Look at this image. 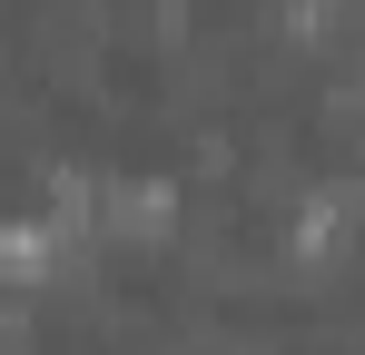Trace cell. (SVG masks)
<instances>
[{"label":"cell","instance_id":"obj_1","mask_svg":"<svg viewBox=\"0 0 365 355\" xmlns=\"http://www.w3.org/2000/svg\"><path fill=\"white\" fill-rule=\"evenodd\" d=\"M60 257H69V237L50 227V217H0V296L60 287Z\"/></svg>","mask_w":365,"mask_h":355},{"label":"cell","instance_id":"obj_2","mask_svg":"<svg viewBox=\"0 0 365 355\" xmlns=\"http://www.w3.org/2000/svg\"><path fill=\"white\" fill-rule=\"evenodd\" d=\"M99 217H109L119 247H158V237L178 227V187L168 178H109L99 187Z\"/></svg>","mask_w":365,"mask_h":355}]
</instances>
